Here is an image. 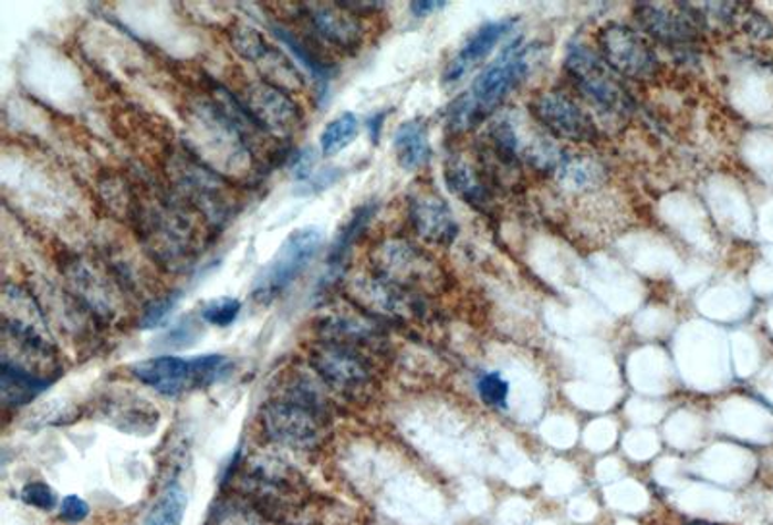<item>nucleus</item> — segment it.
Wrapping results in <instances>:
<instances>
[{
	"label": "nucleus",
	"mask_w": 773,
	"mask_h": 525,
	"mask_svg": "<svg viewBox=\"0 0 773 525\" xmlns=\"http://www.w3.org/2000/svg\"><path fill=\"white\" fill-rule=\"evenodd\" d=\"M532 49L524 39H513L495 62L476 77L470 92L455 101L449 111V126L455 132H470L490 118L501 103L524 82L530 72Z\"/></svg>",
	"instance_id": "nucleus-1"
},
{
	"label": "nucleus",
	"mask_w": 773,
	"mask_h": 525,
	"mask_svg": "<svg viewBox=\"0 0 773 525\" xmlns=\"http://www.w3.org/2000/svg\"><path fill=\"white\" fill-rule=\"evenodd\" d=\"M261 426L269 441L286 449H315L325 437L322 408L307 392L269 402L261 413Z\"/></svg>",
	"instance_id": "nucleus-2"
},
{
	"label": "nucleus",
	"mask_w": 773,
	"mask_h": 525,
	"mask_svg": "<svg viewBox=\"0 0 773 525\" xmlns=\"http://www.w3.org/2000/svg\"><path fill=\"white\" fill-rule=\"evenodd\" d=\"M194 136L199 149L215 167L237 170L248 162L250 145L246 139V124L232 116V111L213 101H203L194 108Z\"/></svg>",
	"instance_id": "nucleus-3"
},
{
	"label": "nucleus",
	"mask_w": 773,
	"mask_h": 525,
	"mask_svg": "<svg viewBox=\"0 0 773 525\" xmlns=\"http://www.w3.org/2000/svg\"><path fill=\"white\" fill-rule=\"evenodd\" d=\"M323 245V232L317 227H304L294 230L284 240L268 265L261 269L253 281L252 297L258 304H271L281 296L284 290L299 281L300 274L306 271L315 260Z\"/></svg>",
	"instance_id": "nucleus-4"
},
{
	"label": "nucleus",
	"mask_w": 773,
	"mask_h": 525,
	"mask_svg": "<svg viewBox=\"0 0 773 525\" xmlns=\"http://www.w3.org/2000/svg\"><path fill=\"white\" fill-rule=\"evenodd\" d=\"M565 70L575 80L582 95L609 116H625L633 113L635 101L628 95L625 85L617 80L607 62L586 45H573L565 59Z\"/></svg>",
	"instance_id": "nucleus-5"
},
{
	"label": "nucleus",
	"mask_w": 773,
	"mask_h": 525,
	"mask_svg": "<svg viewBox=\"0 0 773 525\" xmlns=\"http://www.w3.org/2000/svg\"><path fill=\"white\" fill-rule=\"evenodd\" d=\"M374 274L412 294L439 288L445 274L436 261L406 240H385L374 253Z\"/></svg>",
	"instance_id": "nucleus-6"
},
{
	"label": "nucleus",
	"mask_w": 773,
	"mask_h": 525,
	"mask_svg": "<svg viewBox=\"0 0 773 525\" xmlns=\"http://www.w3.org/2000/svg\"><path fill=\"white\" fill-rule=\"evenodd\" d=\"M163 201L165 199H155V206L142 211L138 217L142 232L157 260L167 265L182 266L196 250V234L188 214L177 206H167Z\"/></svg>",
	"instance_id": "nucleus-7"
},
{
	"label": "nucleus",
	"mask_w": 773,
	"mask_h": 525,
	"mask_svg": "<svg viewBox=\"0 0 773 525\" xmlns=\"http://www.w3.org/2000/svg\"><path fill=\"white\" fill-rule=\"evenodd\" d=\"M602 59L617 74L636 82L658 76V54L650 43L623 23H607L597 35Z\"/></svg>",
	"instance_id": "nucleus-8"
},
{
	"label": "nucleus",
	"mask_w": 773,
	"mask_h": 525,
	"mask_svg": "<svg viewBox=\"0 0 773 525\" xmlns=\"http://www.w3.org/2000/svg\"><path fill=\"white\" fill-rule=\"evenodd\" d=\"M635 18L651 39L667 46H690L702 39V8L682 2H646L635 8Z\"/></svg>",
	"instance_id": "nucleus-9"
},
{
	"label": "nucleus",
	"mask_w": 773,
	"mask_h": 525,
	"mask_svg": "<svg viewBox=\"0 0 773 525\" xmlns=\"http://www.w3.org/2000/svg\"><path fill=\"white\" fill-rule=\"evenodd\" d=\"M530 113L557 139H567L573 144H592L597 139L592 116L567 93H540L530 103Z\"/></svg>",
	"instance_id": "nucleus-10"
},
{
	"label": "nucleus",
	"mask_w": 773,
	"mask_h": 525,
	"mask_svg": "<svg viewBox=\"0 0 773 525\" xmlns=\"http://www.w3.org/2000/svg\"><path fill=\"white\" fill-rule=\"evenodd\" d=\"M242 108L255 126L275 136H292L302 126L299 105L291 99L289 93L269 82L248 85Z\"/></svg>",
	"instance_id": "nucleus-11"
},
{
	"label": "nucleus",
	"mask_w": 773,
	"mask_h": 525,
	"mask_svg": "<svg viewBox=\"0 0 773 525\" xmlns=\"http://www.w3.org/2000/svg\"><path fill=\"white\" fill-rule=\"evenodd\" d=\"M230 41L244 61L252 62L255 69H260L261 74L265 76V82L276 85L281 90H296L302 85L296 69L292 66L291 61L284 56L283 51H279V46L269 43L265 35H261L260 31L252 25L240 23L232 33Z\"/></svg>",
	"instance_id": "nucleus-12"
},
{
	"label": "nucleus",
	"mask_w": 773,
	"mask_h": 525,
	"mask_svg": "<svg viewBox=\"0 0 773 525\" xmlns=\"http://www.w3.org/2000/svg\"><path fill=\"white\" fill-rule=\"evenodd\" d=\"M408 219L416 234L428 244L451 245L459 237L451 207L433 191H414L408 199Z\"/></svg>",
	"instance_id": "nucleus-13"
},
{
	"label": "nucleus",
	"mask_w": 773,
	"mask_h": 525,
	"mask_svg": "<svg viewBox=\"0 0 773 525\" xmlns=\"http://www.w3.org/2000/svg\"><path fill=\"white\" fill-rule=\"evenodd\" d=\"M312 364L315 374L335 389H361L369 379L366 361L345 344L331 343L317 348L312 356Z\"/></svg>",
	"instance_id": "nucleus-14"
},
{
	"label": "nucleus",
	"mask_w": 773,
	"mask_h": 525,
	"mask_svg": "<svg viewBox=\"0 0 773 525\" xmlns=\"http://www.w3.org/2000/svg\"><path fill=\"white\" fill-rule=\"evenodd\" d=\"M312 30L330 45L354 51L362 43V25L345 4H306L302 7Z\"/></svg>",
	"instance_id": "nucleus-15"
},
{
	"label": "nucleus",
	"mask_w": 773,
	"mask_h": 525,
	"mask_svg": "<svg viewBox=\"0 0 773 525\" xmlns=\"http://www.w3.org/2000/svg\"><path fill=\"white\" fill-rule=\"evenodd\" d=\"M516 25V18H503L498 22H490L476 31L472 38L468 39L459 54L452 59L445 69V84H457L459 80L467 76V72L482 64L490 56L501 39L506 38Z\"/></svg>",
	"instance_id": "nucleus-16"
},
{
	"label": "nucleus",
	"mask_w": 773,
	"mask_h": 525,
	"mask_svg": "<svg viewBox=\"0 0 773 525\" xmlns=\"http://www.w3.org/2000/svg\"><path fill=\"white\" fill-rule=\"evenodd\" d=\"M132 375L163 396H177L196 389L192 361L177 356H159L132 366Z\"/></svg>",
	"instance_id": "nucleus-17"
},
{
	"label": "nucleus",
	"mask_w": 773,
	"mask_h": 525,
	"mask_svg": "<svg viewBox=\"0 0 773 525\" xmlns=\"http://www.w3.org/2000/svg\"><path fill=\"white\" fill-rule=\"evenodd\" d=\"M178 170L182 190L186 191V196L192 198V203H198L199 211L206 213L209 219H222L227 203L221 178L194 160H186V165Z\"/></svg>",
	"instance_id": "nucleus-18"
},
{
	"label": "nucleus",
	"mask_w": 773,
	"mask_h": 525,
	"mask_svg": "<svg viewBox=\"0 0 773 525\" xmlns=\"http://www.w3.org/2000/svg\"><path fill=\"white\" fill-rule=\"evenodd\" d=\"M49 385L51 381L45 377L33 374L10 359L2 358L0 398L7 408H22L25 403L33 402L41 392L49 389Z\"/></svg>",
	"instance_id": "nucleus-19"
},
{
	"label": "nucleus",
	"mask_w": 773,
	"mask_h": 525,
	"mask_svg": "<svg viewBox=\"0 0 773 525\" xmlns=\"http://www.w3.org/2000/svg\"><path fill=\"white\" fill-rule=\"evenodd\" d=\"M445 182L449 186V190L459 196L464 203L488 211L491 206L490 183L485 182L483 175H480L470 162H467L460 157L449 159L445 165Z\"/></svg>",
	"instance_id": "nucleus-20"
},
{
	"label": "nucleus",
	"mask_w": 773,
	"mask_h": 525,
	"mask_svg": "<svg viewBox=\"0 0 773 525\" xmlns=\"http://www.w3.org/2000/svg\"><path fill=\"white\" fill-rule=\"evenodd\" d=\"M377 207L374 203L358 207L343 230L338 232L327 255V279H338V274L343 273L348 253L353 252L354 244L361 240L364 230L368 229L369 221L374 219Z\"/></svg>",
	"instance_id": "nucleus-21"
},
{
	"label": "nucleus",
	"mask_w": 773,
	"mask_h": 525,
	"mask_svg": "<svg viewBox=\"0 0 773 525\" xmlns=\"http://www.w3.org/2000/svg\"><path fill=\"white\" fill-rule=\"evenodd\" d=\"M395 155L398 165L405 170H418L426 167L431 159V145H429L428 128L420 120H408L400 124L395 132Z\"/></svg>",
	"instance_id": "nucleus-22"
},
{
	"label": "nucleus",
	"mask_w": 773,
	"mask_h": 525,
	"mask_svg": "<svg viewBox=\"0 0 773 525\" xmlns=\"http://www.w3.org/2000/svg\"><path fill=\"white\" fill-rule=\"evenodd\" d=\"M271 30L275 31L276 39L289 49V53L310 72V76H312L314 84L320 90V95L325 97L327 92H330L331 80H333V69H331L330 64L322 61L317 53L312 51L302 39L296 38L291 30H286L279 23H273Z\"/></svg>",
	"instance_id": "nucleus-23"
},
{
	"label": "nucleus",
	"mask_w": 773,
	"mask_h": 525,
	"mask_svg": "<svg viewBox=\"0 0 773 525\" xmlns=\"http://www.w3.org/2000/svg\"><path fill=\"white\" fill-rule=\"evenodd\" d=\"M358 134H361V120L353 113H343L337 118H333L320 136L323 157H335L338 153L345 151Z\"/></svg>",
	"instance_id": "nucleus-24"
},
{
	"label": "nucleus",
	"mask_w": 773,
	"mask_h": 525,
	"mask_svg": "<svg viewBox=\"0 0 773 525\" xmlns=\"http://www.w3.org/2000/svg\"><path fill=\"white\" fill-rule=\"evenodd\" d=\"M186 506L188 498L185 489L180 487V483H173L163 491L159 501L147 514L146 525H182Z\"/></svg>",
	"instance_id": "nucleus-25"
},
{
	"label": "nucleus",
	"mask_w": 773,
	"mask_h": 525,
	"mask_svg": "<svg viewBox=\"0 0 773 525\" xmlns=\"http://www.w3.org/2000/svg\"><path fill=\"white\" fill-rule=\"evenodd\" d=\"M561 182L571 190H592L604 180V168L588 159H565L560 167Z\"/></svg>",
	"instance_id": "nucleus-26"
},
{
	"label": "nucleus",
	"mask_w": 773,
	"mask_h": 525,
	"mask_svg": "<svg viewBox=\"0 0 773 525\" xmlns=\"http://www.w3.org/2000/svg\"><path fill=\"white\" fill-rule=\"evenodd\" d=\"M190 361H192L196 389H206V387L221 381L230 374V367H232V361L221 354H207V356H199Z\"/></svg>",
	"instance_id": "nucleus-27"
},
{
	"label": "nucleus",
	"mask_w": 773,
	"mask_h": 525,
	"mask_svg": "<svg viewBox=\"0 0 773 525\" xmlns=\"http://www.w3.org/2000/svg\"><path fill=\"white\" fill-rule=\"evenodd\" d=\"M240 312H242V304L237 297H217L203 305L201 319L206 321L207 325L224 328L230 327L238 319Z\"/></svg>",
	"instance_id": "nucleus-28"
},
{
	"label": "nucleus",
	"mask_w": 773,
	"mask_h": 525,
	"mask_svg": "<svg viewBox=\"0 0 773 525\" xmlns=\"http://www.w3.org/2000/svg\"><path fill=\"white\" fill-rule=\"evenodd\" d=\"M478 392L488 406L505 408L509 398V382L499 374H485L478 379Z\"/></svg>",
	"instance_id": "nucleus-29"
},
{
	"label": "nucleus",
	"mask_w": 773,
	"mask_h": 525,
	"mask_svg": "<svg viewBox=\"0 0 773 525\" xmlns=\"http://www.w3.org/2000/svg\"><path fill=\"white\" fill-rule=\"evenodd\" d=\"M22 501L33 506V508L45 512L53 511L56 503H59V498H56V493H54L53 489L49 487L46 483H41V481L28 483V485L22 489Z\"/></svg>",
	"instance_id": "nucleus-30"
},
{
	"label": "nucleus",
	"mask_w": 773,
	"mask_h": 525,
	"mask_svg": "<svg viewBox=\"0 0 773 525\" xmlns=\"http://www.w3.org/2000/svg\"><path fill=\"white\" fill-rule=\"evenodd\" d=\"M177 304V294H169V296L155 300L154 304L147 305L146 313L142 317V328H154L157 325H161L163 321L167 319V315L175 309Z\"/></svg>",
	"instance_id": "nucleus-31"
},
{
	"label": "nucleus",
	"mask_w": 773,
	"mask_h": 525,
	"mask_svg": "<svg viewBox=\"0 0 773 525\" xmlns=\"http://www.w3.org/2000/svg\"><path fill=\"white\" fill-rule=\"evenodd\" d=\"M87 514H90V506L80 496L70 495L62 501L61 518L66 519L70 524L82 522V519L87 518Z\"/></svg>",
	"instance_id": "nucleus-32"
},
{
	"label": "nucleus",
	"mask_w": 773,
	"mask_h": 525,
	"mask_svg": "<svg viewBox=\"0 0 773 525\" xmlns=\"http://www.w3.org/2000/svg\"><path fill=\"white\" fill-rule=\"evenodd\" d=\"M441 8H445V2H437V0H418V2H412V4H410L412 14L418 15V18L433 14V12L441 10Z\"/></svg>",
	"instance_id": "nucleus-33"
},
{
	"label": "nucleus",
	"mask_w": 773,
	"mask_h": 525,
	"mask_svg": "<svg viewBox=\"0 0 773 525\" xmlns=\"http://www.w3.org/2000/svg\"><path fill=\"white\" fill-rule=\"evenodd\" d=\"M687 525H715L710 524V522H704V519H694V522H689Z\"/></svg>",
	"instance_id": "nucleus-34"
}]
</instances>
